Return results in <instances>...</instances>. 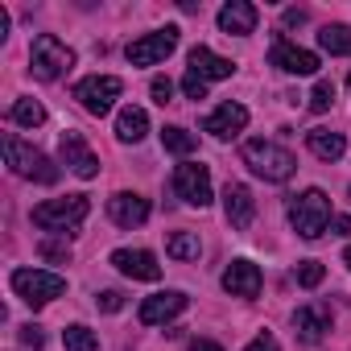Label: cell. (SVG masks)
<instances>
[{
	"mask_svg": "<svg viewBox=\"0 0 351 351\" xmlns=\"http://www.w3.org/2000/svg\"><path fill=\"white\" fill-rule=\"evenodd\" d=\"M95 302H99V310H104V314H116V310H124V293H120V289H104Z\"/></svg>",
	"mask_w": 351,
	"mask_h": 351,
	"instance_id": "31",
	"label": "cell"
},
{
	"mask_svg": "<svg viewBox=\"0 0 351 351\" xmlns=\"http://www.w3.org/2000/svg\"><path fill=\"white\" fill-rule=\"evenodd\" d=\"M91 211L87 195H66V199H50V203H38L34 207V223L42 232H71L75 223H83Z\"/></svg>",
	"mask_w": 351,
	"mask_h": 351,
	"instance_id": "5",
	"label": "cell"
},
{
	"mask_svg": "<svg viewBox=\"0 0 351 351\" xmlns=\"http://www.w3.org/2000/svg\"><path fill=\"white\" fill-rule=\"evenodd\" d=\"M42 256H46V261H71V244H62V240H42Z\"/></svg>",
	"mask_w": 351,
	"mask_h": 351,
	"instance_id": "30",
	"label": "cell"
},
{
	"mask_svg": "<svg viewBox=\"0 0 351 351\" xmlns=\"http://www.w3.org/2000/svg\"><path fill=\"white\" fill-rule=\"evenodd\" d=\"M330 228H335V236H351V219H347V215H335Z\"/></svg>",
	"mask_w": 351,
	"mask_h": 351,
	"instance_id": "36",
	"label": "cell"
},
{
	"mask_svg": "<svg viewBox=\"0 0 351 351\" xmlns=\"http://www.w3.org/2000/svg\"><path fill=\"white\" fill-rule=\"evenodd\" d=\"M112 265H116L124 277H132V281H157V277H161L157 256L145 252V248H116V252H112Z\"/></svg>",
	"mask_w": 351,
	"mask_h": 351,
	"instance_id": "11",
	"label": "cell"
},
{
	"mask_svg": "<svg viewBox=\"0 0 351 351\" xmlns=\"http://www.w3.org/2000/svg\"><path fill=\"white\" fill-rule=\"evenodd\" d=\"M244 165L265 182H285L289 173L298 169V157L273 141H244Z\"/></svg>",
	"mask_w": 351,
	"mask_h": 351,
	"instance_id": "1",
	"label": "cell"
},
{
	"mask_svg": "<svg viewBox=\"0 0 351 351\" xmlns=\"http://www.w3.org/2000/svg\"><path fill=\"white\" fill-rule=\"evenodd\" d=\"M244 124H248V108H244V104H219V108L203 120V132H211V136L228 141V136L244 132Z\"/></svg>",
	"mask_w": 351,
	"mask_h": 351,
	"instance_id": "13",
	"label": "cell"
},
{
	"mask_svg": "<svg viewBox=\"0 0 351 351\" xmlns=\"http://www.w3.org/2000/svg\"><path fill=\"white\" fill-rule=\"evenodd\" d=\"M269 58H273V66H281L285 75H314V71H318V54H314V50H302V46H289V42H277Z\"/></svg>",
	"mask_w": 351,
	"mask_h": 351,
	"instance_id": "15",
	"label": "cell"
},
{
	"mask_svg": "<svg viewBox=\"0 0 351 351\" xmlns=\"http://www.w3.org/2000/svg\"><path fill=\"white\" fill-rule=\"evenodd\" d=\"M182 310H186V293L182 289H165V293H153V298L141 302V322L145 326H161L169 318H178Z\"/></svg>",
	"mask_w": 351,
	"mask_h": 351,
	"instance_id": "10",
	"label": "cell"
},
{
	"mask_svg": "<svg viewBox=\"0 0 351 351\" xmlns=\"http://www.w3.org/2000/svg\"><path fill=\"white\" fill-rule=\"evenodd\" d=\"M62 347H66V351H99V335H95L91 326L75 322V326L62 330Z\"/></svg>",
	"mask_w": 351,
	"mask_h": 351,
	"instance_id": "25",
	"label": "cell"
},
{
	"mask_svg": "<svg viewBox=\"0 0 351 351\" xmlns=\"http://www.w3.org/2000/svg\"><path fill=\"white\" fill-rule=\"evenodd\" d=\"M244 351H281V347H277V339H273V335L265 330V335H256V339H252V343H248Z\"/></svg>",
	"mask_w": 351,
	"mask_h": 351,
	"instance_id": "35",
	"label": "cell"
},
{
	"mask_svg": "<svg viewBox=\"0 0 351 351\" xmlns=\"http://www.w3.org/2000/svg\"><path fill=\"white\" fill-rule=\"evenodd\" d=\"M165 252H169L173 261H199L203 244H199V236H195V232H173V236L165 240Z\"/></svg>",
	"mask_w": 351,
	"mask_h": 351,
	"instance_id": "24",
	"label": "cell"
},
{
	"mask_svg": "<svg viewBox=\"0 0 351 351\" xmlns=\"http://www.w3.org/2000/svg\"><path fill=\"white\" fill-rule=\"evenodd\" d=\"M223 289L232 298H256L261 293V269L252 261H232L223 273Z\"/></svg>",
	"mask_w": 351,
	"mask_h": 351,
	"instance_id": "17",
	"label": "cell"
},
{
	"mask_svg": "<svg viewBox=\"0 0 351 351\" xmlns=\"http://www.w3.org/2000/svg\"><path fill=\"white\" fill-rule=\"evenodd\" d=\"M21 343H25V347H34V351H38V347H42V343H46V335H42V330H38V326H34V322H29V326H21Z\"/></svg>",
	"mask_w": 351,
	"mask_h": 351,
	"instance_id": "34",
	"label": "cell"
},
{
	"mask_svg": "<svg viewBox=\"0 0 351 351\" xmlns=\"http://www.w3.org/2000/svg\"><path fill=\"white\" fill-rule=\"evenodd\" d=\"M13 120H17L21 128H38V124L46 120V108H42L38 99H17V104H13Z\"/></svg>",
	"mask_w": 351,
	"mask_h": 351,
	"instance_id": "27",
	"label": "cell"
},
{
	"mask_svg": "<svg viewBox=\"0 0 351 351\" xmlns=\"http://www.w3.org/2000/svg\"><path fill=\"white\" fill-rule=\"evenodd\" d=\"M173 46H178V29L165 25V29H157V34L136 38V42L128 46V62H132V66H157V62H165V58L173 54Z\"/></svg>",
	"mask_w": 351,
	"mask_h": 351,
	"instance_id": "9",
	"label": "cell"
},
{
	"mask_svg": "<svg viewBox=\"0 0 351 351\" xmlns=\"http://www.w3.org/2000/svg\"><path fill=\"white\" fill-rule=\"evenodd\" d=\"M149 132V116H145V108H120V116H116V136L120 141H128V145H136L141 136Z\"/></svg>",
	"mask_w": 351,
	"mask_h": 351,
	"instance_id": "22",
	"label": "cell"
},
{
	"mask_svg": "<svg viewBox=\"0 0 351 351\" xmlns=\"http://www.w3.org/2000/svg\"><path fill=\"white\" fill-rule=\"evenodd\" d=\"M13 289H17L29 306H46V302H54V298L66 293V277L46 273V269H17V273H13Z\"/></svg>",
	"mask_w": 351,
	"mask_h": 351,
	"instance_id": "6",
	"label": "cell"
},
{
	"mask_svg": "<svg viewBox=\"0 0 351 351\" xmlns=\"http://www.w3.org/2000/svg\"><path fill=\"white\" fill-rule=\"evenodd\" d=\"M191 75H199L203 83H211V79H232V75H236V62L211 54L207 46H195V50H191Z\"/></svg>",
	"mask_w": 351,
	"mask_h": 351,
	"instance_id": "20",
	"label": "cell"
},
{
	"mask_svg": "<svg viewBox=\"0 0 351 351\" xmlns=\"http://www.w3.org/2000/svg\"><path fill=\"white\" fill-rule=\"evenodd\" d=\"M149 91H153V99H157V104H169L173 83H169V79H153V87H149Z\"/></svg>",
	"mask_w": 351,
	"mask_h": 351,
	"instance_id": "33",
	"label": "cell"
},
{
	"mask_svg": "<svg viewBox=\"0 0 351 351\" xmlns=\"http://www.w3.org/2000/svg\"><path fill=\"white\" fill-rule=\"evenodd\" d=\"M173 191H178V199L191 203V207H207L211 203V169L199 165V161H182L173 169Z\"/></svg>",
	"mask_w": 351,
	"mask_h": 351,
	"instance_id": "7",
	"label": "cell"
},
{
	"mask_svg": "<svg viewBox=\"0 0 351 351\" xmlns=\"http://www.w3.org/2000/svg\"><path fill=\"white\" fill-rule=\"evenodd\" d=\"M256 21H261V13H256V5H248V0H232V5L219 9V29H223V34L244 38V34L256 29Z\"/></svg>",
	"mask_w": 351,
	"mask_h": 351,
	"instance_id": "19",
	"label": "cell"
},
{
	"mask_svg": "<svg viewBox=\"0 0 351 351\" xmlns=\"http://www.w3.org/2000/svg\"><path fill=\"white\" fill-rule=\"evenodd\" d=\"M58 153H62V161L79 173V178H95V173H99V157L87 149V141H83L79 132H62Z\"/></svg>",
	"mask_w": 351,
	"mask_h": 351,
	"instance_id": "12",
	"label": "cell"
},
{
	"mask_svg": "<svg viewBox=\"0 0 351 351\" xmlns=\"http://www.w3.org/2000/svg\"><path fill=\"white\" fill-rule=\"evenodd\" d=\"M306 145H310V153L322 157V161H339V157L347 153V141H343L339 132H330V128H310V132H306Z\"/></svg>",
	"mask_w": 351,
	"mask_h": 351,
	"instance_id": "21",
	"label": "cell"
},
{
	"mask_svg": "<svg viewBox=\"0 0 351 351\" xmlns=\"http://www.w3.org/2000/svg\"><path fill=\"white\" fill-rule=\"evenodd\" d=\"M322 277H326V269H322L318 261H302V265H298V285L314 289V285H322Z\"/></svg>",
	"mask_w": 351,
	"mask_h": 351,
	"instance_id": "28",
	"label": "cell"
},
{
	"mask_svg": "<svg viewBox=\"0 0 351 351\" xmlns=\"http://www.w3.org/2000/svg\"><path fill=\"white\" fill-rule=\"evenodd\" d=\"M302 21H306V13H302V9H289V13H285V25H302Z\"/></svg>",
	"mask_w": 351,
	"mask_h": 351,
	"instance_id": "38",
	"label": "cell"
},
{
	"mask_svg": "<svg viewBox=\"0 0 351 351\" xmlns=\"http://www.w3.org/2000/svg\"><path fill=\"white\" fill-rule=\"evenodd\" d=\"M330 104H335V83H326V79H322V83L310 91V108H314V112H326Z\"/></svg>",
	"mask_w": 351,
	"mask_h": 351,
	"instance_id": "29",
	"label": "cell"
},
{
	"mask_svg": "<svg viewBox=\"0 0 351 351\" xmlns=\"http://www.w3.org/2000/svg\"><path fill=\"white\" fill-rule=\"evenodd\" d=\"M161 145H165L169 153H178V157H191V153L199 149V136L186 132V128H178V124H169V128H161Z\"/></svg>",
	"mask_w": 351,
	"mask_h": 351,
	"instance_id": "23",
	"label": "cell"
},
{
	"mask_svg": "<svg viewBox=\"0 0 351 351\" xmlns=\"http://www.w3.org/2000/svg\"><path fill=\"white\" fill-rule=\"evenodd\" d=\"M5 157H9L13 173H21V178H29V182H42V186H54L58 182V165L42 149L25 145L21 136H5Z\"/></svg>",
	"mask_w": 351,
	"mask_h": 351,
	"instance_id": "3",
	"label": "cell"
},
{
	"mask_svg": "<svg viewBox=\"0 0 351 351\" xmlns=\"http://www.w3.org/2000/svg\"><path fill=\"white\" fill-rule=\"evenodd\" d=\"M326 330H330V310L326 306H302L293 314V335L302 343H322Z\"/></svg>",
	"mask_w": 351,
	"mask_h": 351,
	"instance_id": "18",
	"label": "cell"
},
{
	"mask_svg": "<svg viewBox=\"0 0 351 351\" xmlns=\"http://www.w3.org/2000/svg\"><path fill=\"white\" fill-rule=\"evenodd\" d=\"M223 211H228V223L244 232V228L252 223V215H256L252 191H248L244 182H228V191H223Z\"/></svg>",
	"mask_w": 351,
	"mask_h": 351,
	"instance_id": "16",
	"label": "cell"
},
{
	"mask_svg": "<svg viewBox=\"0 0 351 351\" xmlns=\"http://www.w3.org/2000/svg\"><path fill=\"white\" fill-rule=\"evenodd\" d=\"M124 91V83L116 75H91L83 83H75V99L91 112V116H108L112 112V99Z\"/></svg>",
	"mask_w": 351,
	"mask_h": 351,
	"instance_id": "8",
	"label": "cell"
},
{
	"mask_svg": "<svg viewBox=\"0 0 351 351\" xmlns=\"http://www.w3.org/2000/svg\"><path fill=\"white\" fill-rule=\"evenodd\" d=\"M330 199L314 186V191H306V195H293L289 199V223H293V232L302 236V240H318L326 228H330Z\"/></svg>",
	"mask_w": 351,
	"mask_h": 351,
	"instance_id": "2",
	"label": "cell"
},
{
	"mask_svg": "<svg viewBox=\"0 0 351 351\" xmlns=\"http://www.w3.org/2000/svg\"><path fill=\"white\" fill-rule=\"evenodd\" d=\"M182 91H186V99H203V95H207V83H203L199 75H191V71H186V79H182Z\"/></svg>",
	"mask_w": 351,
	"mask_h": 351,
	"instance_id": "32",
	"label": "cell"
},
{
	"mask_svg": "<svg viewBox=\"0 0 351 351\" xmlns=\"http://www.w3.org/2000/svg\"><path fill=\"white\" fill-rule=\"evenodd\" d=\"M29 66H34L38 79L54 83V79H62V75L75 66V50L62 46L54 34H38V38H34V50H29Z\"/></svg>",
	"mask_w": 351,
	"mask_h": 351,
	"instance_id": "4",
	"label": "cell"
},
{
	"mask_svg": "<svg viewBox=\"0 0 351 351\" xmlns=\"http://www.w3.org/2000/svg\"><path fill=\"white\" fill-rule=\"evenodd\" d=\"M191 351H223V347L211 343V339H199V343H191Z\"/></svg>",
	"mask_w": 351,
	"mask_h": 351,
	"instance_id": "37",
	"label": "cell"
},
{
	"mask_svg": "<svg viewBox=\"0 0 351 351\" xmlns=\"http://www.w3.org/2000/svg\"><path fill=\"white\" fill-rule=\"evenodd\" d=\"M108 215H112V223H120V228H141V223L149 219V199L120 191V195L108 199Z\"/></svg>",
	"mask_w": 351,
	"mask_h": 351,
	"instance_id": "14",
	"label": "cell"
},
{
	"mask_svg": "<svg viewBox=\"0 0 351 351\" xmlns=\"http://www.w3.org/2000/svg\"><path fill=\"white\" fill-rule=\"evenodd\" d=\"M343 261H347V265H351V244H347V252H343Z\"/></svg>",
	"mask_w": 351,
	"mask_h": 351,
	"instance_id": "39",
	"label": "cell"
},
{
	"mask_svg": "<svg viewBox=\"0 0 351 351\" xmlns=\"http://www.w3.org/2000/svg\"><path fill=\"white\" fill-rule=\"evenodd\" d=\"M318 46L326 54H351V25H326V29H318Z\"/></svg>",
	"mask_w": 351,
	"mask_h": 351,
	"instance_id": "26",
	"label": "cell"
},
{
	"mask_svg": "<svg viewBox=\"0 0 351 351\" xmlns=\"http://www.w3.org/2000/svg\"><path fill=\"white\" fill-rule=\"evenodd\" d=\"M347 87H351V75H347Z\"/></svg>",
	"mask_w": 351,
	"mask_h": 351,
	"instance_id": "40",
	"label": "cell"
}]
</instances>
